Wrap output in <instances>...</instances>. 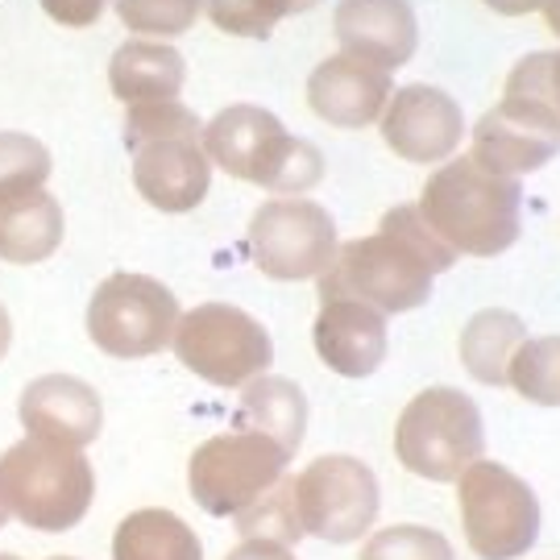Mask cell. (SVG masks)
Here are the masks:
<instances>
[{
	"label": "cell",
	"instance_id": "cell-22",
	"mask_svg": "<svg viewBox=\"0 0 560 560\" xmlns=\"http://www.w3.org/2000/svg\"><path fill=\"white\" fill-rule=\"evenodd\" d=\"M241 428L266 432L270 441H279L291 457L303 444L307 432V395L300 382L282 378V374H261V378L241 386Z\"/></svg>",
	"mask_w": 560,
	"mask_h": 560
},
{
	"label": "cell",
	"instance_id": "cell-5",
	"mask_svg": "<svg viewBox=\"0 0 560 560\" xmlns=\"http://www.w3.org/2000/svg\"><path fill=\"white\" fill-rule=\"evenodd\" d=\"M171 349L196 378L212 382L221 390H237L245 382L270 374L275 365V340L266 332V324L233 303L217 300L183 312Z\"/></svg>",
	"mask_w": 560,
	"mask_h": 560
},
{
	"label": "cell",
	"instance_id": "cell-21",
	"mask_svg": "<svg viewBox=\"0 0 560 560\" xmlns=\"http://www.w3.org/2000/svg\"><path fill=\"white\" fill-rule=\"evenodd\" d=\"M527 340V324L506 307H481L478 316L460 328L457 353L469 378L481 386H511V361Z\"/></svg>",
	"mask_w": 560,
	"mask_h": 560
},
{
	"label": "cell",
	"instance_id": "cell-15",
	"mask_svg": "<svg viewBox=\"0 0 560 560\" xmlns=\"http://www.w3.org/2000/svg\"><path fill=\"white\" fill-rule=\"evenodd\" d=\"M212 159L200 138H171L133 150V187L159 212H196L212 187Z\"/></svg>",
	"mask_w": 560,
	"mask_h": 560
},
{
	"label": "cell",
	"instance_id": "cell-28",
	"mask_svg": "<svg viewBox=\"0 0 560 560\" xmlns=\"http://www.w3.org/2000/svg\"><path fill=\"white\" fill-rule=\"evenodd\" d=\"M203 120L183 101H145L125 108V150L133 154L141 145L171 138H200Z\"/></svg>",
	"mask_w": 560,
	"mask_h": 560
},
{
	"label": "cell",
	"instance_id": "cell-27",
	"mask_svg": "<svg viewBox=\"0 0 560 560\" xmlns=\"http://www.w3.org/2000/svg\"><path fill=\"white\" fill-rule=\"evenodd\" d=\"M324 179V154L320 145H312L307 138L287 133L282 145L275 150V159L261 166L258 187L270 196H307L312 187H320Z\"/></svg>",
	"mask_w": 560,
	"mask_h": 560
},
{
	"label": "cell",
	"instance_id": "cell-6",
	"mask_svg": "<svg viewBox=\"0 0 560 560\" xmlns=\"http://www.w3.org/2000/svg\"><path fill=\"white\" fill-rule=\"evenodd\" d=\"M457 506L465 544L481 560H520L540 540L536 490L499 460H474L457 478Z\"/></svg>",
	"mask_w": 560,
	"mask_h": 560
},
{
	"label": "cell",
	"instance_id": "cell-17",
	"mask_svg": "<svg viewBox=\"0 0 560 560\" xmlns=\"http://www.w3.org/2000/svg\"><path fill=\"white\" fill-rule=\"evenodd\" d=\"M312 340L340 378H370L386 361V316L361 300H328L316 312Z\"/></svg>",
	"mask_w": 560,
	"mask_h": 560
},
{
	"label": "cell",
	"instance_id": "cell-11",
	"mask_svg": "<svg viewBox=\"0 0 560 560\" xmlns=\"http://www.w3.org/2000/svg\"><path fill=\"white\" fill-rule=\"evenodd\" d=\"M469 154L511 179L536 175L560 154V113L548 101L502 96L469 129Z\"/></svg>",
	"mask_w": 560,
	"mask_h": 560
},
{
	"label": "cell",
	"instance_id": "cell-36",
	"mask_svg": "<svg viewBox=\"0 0 560 560\" xmlns=\"http://www.w3.org/2000/svg\"><path fill=\"white\" fill-rule=\"evenodd\" d=\"M486 9H494L502 18H527V13H540L544 0H486Z\"/></svg>",
	"mask_w": 560,
	"mask_h": 560
},
{
	"label": "cell",
	"instance_id": "cell-13",
	"mask_svg": "<svg viewBox=\"0 0 560 560\" xmlns=\"http://www.w3.org/2000/svg\"><path fill=\"white\" fill-rule=\"evenodd\" d=\"M395 71L361 59L353 50H337L307 75V104L312 113L337 129H365L378 125L382 108L395 92Z\"/></svg>",
	"mask_w": 560,
	"mask_h": 560
},
{
	"label": "cell",
	"instance_id": "cell-16",
	"mask_svg": "<svg viewBox=\"0 0 560 560\" xmlns=\"http://www.w3.org/2000/svg\"><path fill=\"white\" fill-rule=\"evenodd\" d=\"M332 34L340 50L399 71L420 46V21L411 0H340L332 13Z\"/></svg>",
	"mask_w": 560,
	"mask_h": 560
},
{
	"label": "cell",
	"instance_id": "cell-26",
	"mask_svg": "<svg viewBox=\"0 0 560 560\" xmlns=\"http://www.w3.org/2000/svg\"><path fill=\"white\" fill-rule=\"evenodd\" d=\"M515 395L536 407H560V337H527L511 361Z\"/></svg>",
	"mask_w": 560,
	"mask_h": 560
},
{
	"label": "cell",
	"instance_id": "cell-39",
	"mask_svg": "<svg viewBox=\"0 0 560 560\" xmlns=\"http://www.w3.org/2000/svg\"><path fill=\"white\" fill-rule=\"evenodd\" d=\"M9 345H13V320H9V312H4V303H0V361L9 353Z\"/></svg>",
	"mask_w": 560,
	"mask_h": 560
},
{
	"label": "cell",
	"instance_id": "cell-29",
	"mask_svg": "<svg viewBox=\"0 0 560 560\" xmlns=\"http://www.w3.org/2000/svg\"><path fill=\"white\" fill-rule=\"evenodd\" d=\"M50 179V150L34 133L4 129L0 133V203L38 191Z\"/></svg>",
	"mask_w": 560,
	"mask_h": 560
},
{
	"label": "cell",
	"instance_id": "cell-38",
	"mask_svg": "<svg viewBox=\"0 0 560 560\" xmlns=\"http://www.w3.org/2000/svg\"><path fill=\"white\" fill-rule=\"evenodd\" d=\"M544 25H548V34H557L560 38V0H544Z\"/></svg>",
	"mask_w": 560,
	"mask_h": 560
},
{
	"label": "cell",
	"instance_id": "cell-4",
	"mask_svg": "<svg viewBox=\"0 0 560 560\" xmlns=\"http://www.w3.org/2000/svg\"><path fill=\"white\" fill-rule=\"evenodd\" d=\"M179 320L183 307L175 291L154 275L117 270L88 300V337L101 353L117 361L154 358L171 349Z\"/></svg>",
	"mask_w": 560,
	"mask_h": 560
},
{
	"label": "cell",
	"instance_id": "cell-37",
	"mask_svg": "<svg viewBox=\"0 0 560 560\" xmlns=\"http://www.w3.org/2000/svg\"><path fill=\"white\" fill-rule=\"evenodd\" d=\"M548 104L560 113V50H552V71H548Z\"/></svg>",
	"mask_w": 560,
	"mask_h": 560
},
{
	"label": "cell",
	"instance_id": "cell-7",
	"mask_svg": "<svg viewBox=\"0 0 560 560\" xmlns=\"http://www.w3.org/2000/svg\"><path fill=\"white\" fill-rule=\"evenodd\" d=\"M432 279L436 275L402 241L370 233V237L345 241L316 287H320V303L361 300L378 307L382 316H402L432 300Z\"/></svg>",
	"mask_w": 560,
	"mask_h": 560
},
{
	"label": "cell",
	"instance_id": "cell-8",
	"mask_svg": "<svg viewBox=\"0 0 560 560\" xmlns=\"http://www.w3.org/2000/svg\"><path fill=\"white\" fill-rule=\"evenodd\" d=\"M291 453L266 432L237 428L203 441L187 460V490L212 520H229L287 474Z\"/></svg>",
	"mask_w": 560,
	"mask_h": 560
},
{
	"label": "cell",
	"instance_id": "cell-9",
	"mask_svg": "<svg viewBox=\"0 0 560 560\" xmlns=\"http://www.w3.org/2000/svg\"><path fill=\"white\" fill-rule=\"evenodd\" d=\"M249 258L266 279L307 282L320 279L337 258V221L328 208L303 196H275L249 217Z\"/></svg>",
	"mask_w": 560,
	"mask_h": 560
},
{
	"label": "cell",
	"instance_id": "cell-30",
	"mask_svg": "<svg viewBox=\"0 0 560 560\" xmlns=\"http://www.w3.org/2000/svg\"><path fill=\"white\" fill-rule=\"evenodd\" d=\"M378 233L402 241V245H407V249H411V254H416L432 275H444V270L460 258L457 249L436 233V224L428 221V212H423L420 203H395V208L382 217Z\"/></svg>",
	"mask_w": 560,
	"mask_h": 560
},
{
	"label": "cell",
	"instance_id": "cell-23",
	"mask_svg": "<svg viewBox=\"0 0 560 560\" xmlns=\"http://www.w3.org/2000/svg\"><path fill=\"white\" fill-rule=\"evenodd\" d=\"M113 560H203V544L175 511L145 506L120 520Z\"/></svg>",
	"mask_w": 560,
	"mask_h": 560
},
{
	"label": "cell",
	"instance_id": "cell-20",
	"mask_svg": "<svg viewBox=\"0 0 560 560\" xmlns=\"http://www.w3.org/2000/svg\"><path fill=\"white\" fill-rule=\"evenodd\" d=\"M62 233H67L62 203L46 187L0 203V261L38 266L59 254Z\"/></svg>",
	"mask_w": 560,
	"mask_h": 560
},
{
	"label": "cell",
	"instance_id": "cell-42",
	"mask_svg": "<svg viewBox=\"0 0 560 560\" xmlns=\"http://www.w3.org/2000/svg\"><path fill=\"white\" fill-rule=\"evenodd\" d=\"M50 560H75V557H50Z\"/></svg>",
	"mask_w": 560,
	"mask_h": 560
},
{
	"label": "cell",
	"instance_id": "cell-31",
	"mask_svg": "<svg viewBox=\"0 0 560 560\" xmlns=\"http://www.w3.org/2000/svg\"><path fill=\"white\" fill-rule=\"evenodd\" d=\"M113 9L129 34L171 42L200 21L203 0H113Z\"/></svg>",
	"mask_w": 560,
	"mask_h": 560
},
{
	"label": "cell",
	"instance_id": "cell-14",
	"mask_svg": "<svg viewBox=\"0 0 560 560\" xmlns=\"http://www.w3.org/2000/svg\"><path fill=\"white\" fill-rule=\"evenodd\" d=\"M18 416L30 436L88 448L104 428V402L101 390L75 374H42L21 390Z\"/></svg>",
	"mask_w": 560,
	"mask_h": 560
},
{
	"label": "cell",
	"instance_id": "cell-18",
	"mask_svg": "<svg viewBox=\"0 0 560 560\" xmlns=\"http://www.w3.org/2000/svg\"><path fill=\"white\" fill-rule=\"evenodd\" d=\"M282 138H287V125L261 104H229L200 133L212 166L245 183H258L261 166L275 159Z\"/></svg>",
	"mask_w": 560,
	"mask_h": 560
},
{
	"label": "cell",
	"instance_id": "cell-1",
	"mask_svg": "<svg viewBox=\"0 0 560 560\" xmlns=\"http://www.w3.org/2000/svg\"><path fill=\"white\" fill-rule=\"evenodd\" d=\"M420 208L465 258H494L523 233V183L481 166L474 154L441 162L423 183Z\"/></svg>",
	"mask_w": 560,
	"mask_h": 560
},
{
	"label": "cell",
	"instance_id": "cell-40",
	"mask_svg": "<svg viewBox=\"0 0 560 560\" xmlns=\"http://www.w3.org/2000/svg\"><path fill=\"white\" fill-rule=\"evenodd\" d=\"M9 520H13V515H9V506H4V499H0V527H4Z\"/></svg>",
	"mask_w": 560,
	"mask_h": 560
},
{
	"label": "cell",
	"instance_id": "cell-12",
	"mask_svg": "<svg viewBox=\"0 0 560 560\" xmlns=\"http://www.w3.org/2000/svg\"><path fill=\"white\" fill-rule=\"evenodd\" d=\"M378 133L386 150H395L402 162L416 166H441L460 150L465 129V113L460 104L432 83H407L395 88L390 101L378 117Z\"/></svg>",
	"mask_w": 560,
	"mask_h": 560
},
{
	"label": "cell",
	"instance_id": "cell-35",
	"mask_svg": "<svg viewBox=\"0 0 560 560\" xmlns=\"http://www.w3.org/2000/svg\"><path fill=\"white\" fill-rule=\"evenodd\" d=\"M224 560H295V552L275 540H241Z\"/></svg>",
	"mask_w": 560,
	"mask_h": 560
},
{
	"label": "cell",
	"instance_id": "cell-32",
	"mask_svg": "<svg viewBox=\"0 0 560 560\" xmlns=\"http://www.w3.org/2000/svg\"><path fill=\"white\" fill-rule=\"evenodd\" d=\"M361 560H457V552L441 532L420 523H399V527L374 532L361 548Z\"/></svg>",
	"mask_w": 560,
	"mask_h": 560
},
{
	"label": "cell",
	"instance_id": "cell-10",
	"mask_svg": "<svg viewBox=\"0 0 560 560\" xmlns=\"http://www.w3.org/2000/svg\"><path fill=\"white\" fill-rule=\"evenodd\" d=\"M295 502H300L303 532L324 544L361 540L378 520V478L358 457L328 453L316 457L295 478Z\"/></svg>",
	"mask_w": 560,
	"mask_h": 560
},
{
	"label": "cell",
	"instance_id": "cell-33",
	"mask_svg": "<svg viewBox=\"0 0 560 560\" xmlns=\"http://www.w3.org/2000/svg\"><path fill=\"white\" fill-rule=\"evenodd\" d=\"M548 71H552V50H532L523 55L511 75L502 96H515V101H548Z\"/></svg>",
	"mask_w": 560,
	"mask_h": 560
},
{
	"label": "cell",
	"instance_id": "cell-34",
	"mask_svg": "<svg viewBox=\"0 0 560 560\" xmlns=\"http://www.w3.org/2000/svg\"><path fill=\"white\" fill-rule=\"evenodd\" d=\"M38 4L46 18L67 25V30H88V25H96L104 18V9L113 0H38Z\"/></svg>",
	"mask_w": 560,
	"mask_h": 560
},
{
	"label": "cell",
	"instance_id": "cell-3",
	"mask_svg": "<svg viewBox=\"0 0 560 560\" xmlns=\"http://www.w3.org/2000/svg\"><path fill=\"white\" fill-rule=\"evenodd\" d=\"M486 428L478 402L457 386H428L395 423V457L423 481H457L481 460Z\"/></svg>",
	"mask_w": 560,
	"mask_h": 560
},
{
	"label": "cell",
	"instance_id": "cell-19",
	"mask_svg": "<svg viewBox=\"0 0 560 560\" xmlns=\"http://www.w3.org/2000/svg\"><path fill=\"white\" fill-rule=\"evenodd\" d=\"M187 83V62L171 42L129 38L108 59V88L125 108L145 101H179Z\"/></svg>",
	"mask_w": 560,
	"mask_h": 560
},
{
	"label": "cell",
	"instance_id": "cell-2",
	"mask_svg": "<svg viewBox=\"0 0 560 560\" xmlns=\"http://www.w3.org/2000/svg\"><path fill=\"white\" fill-rule=\"evenodd\" d=\"M0 499L30 532H71L96 499V474L83 448L25 436L0 457Z\"/></svg>",
	"mask_w": 560,
	"mask_h": 560
},
{
	"label": "cell",
	"instance_id": "cell-25",
	"mask_svg": "<svg viewBox=\"0 0 560 560\" xmlns=\"http://www.w3.org/2000/svg\"><path fill=\"white\" fill-rule=\"evenodd\" d=\"M320 0H203V13L221 34L233 38H270L282 18L312 13Z\"/></svg>",
	"mask_w": 560,
	"mask_h": 560
},
{
	"label": "cell",
	"instance_id": "cell-24",
	"mask_svg": "<svg viewBox=\"0 0 560 560\" xmlns=\"http://www.w3.org/2000/svg\"><path fill=\"white\" fill-rule=\"evenodd\" d=\"M233 520H237V532L245 540H275L295 548L307 536L300 520V502H295V478H287V474L266 494L249 502L245 511H237Z\"/></svg>",
	"mask_w": 560,
	"mask_h": 560
},
{
	"label": "cell",
	"instance_id": "cell-41",
	"mask_svg": "<svg viewBox=\"0 0 560 560\" xmlns=\"http://www.w3.org/2000/svg\"><path fill=\"white\" fill-rule=\"evenodd\" d=\"M0 560H21V557H13V552H0Z\"/></svg>",
	"mask_w": 560,
	"mask_h": 560
}]
</instances>
